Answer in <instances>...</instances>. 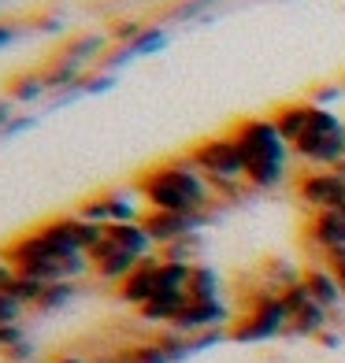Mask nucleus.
<instances>
[{
	"mask_svg": "<svg viewBox=\"0 0 345 363\" xmlns=\"http://www.w3.org/2000/svg\"><path fill=\"white\" fill-rule=\"evenodd\" d=\"M308 115H312V101H297V104H278L271 111V123L278 126V134L286 138V145H293L301 134H305V126H308Z\"/></svg>",
	"mask_w": 345,
	"mask_h": 363,
	"instance_id": "nucleus-14",
	"label": "nucleus"
},
{
	"mask_svg": "<svg viewBox=\"0 0 345 363\" xmlns=\"http://www.w3.org/2000/svg\"><path fill=\"white\" fill-rule=\"evenodd\" d=\"M208 223H212V216H186V211H153V208H145V216H141V226H145V234L153 238L156 252L175 245V241H182V238H197Z\"/></svg>",
	"mask_w": 345,
	"mask_h": 363,
	"instance_id": "nucleus-6",
	"label": "nucleus"
},
{
	"mask_svg": "<svg viewBox=\"0 0 345 363\" xmlns=\"http://www.w3.org/2000/svg\"><path fill=\"white\" fill-rule=\"evenodd\" d=\"M316 341L323 345V349H338V345H341V334H334V330H323Z\"/></svg>",
	"mask_w": 345,
	"mask_h": 363,
	"instance_id": "nucleus-28",
	"label": "nucleus"
},
{
	"mask_svg": "<svg viewBox=\"0 0 345 363\" xmlns=\"http://www.w3.org/2000/svg\"><path fill=\"white\" fill-rule=\"evenodd\" d=\"M305 245H312L316 259L345 249V211H312L305 219Z\"/></svg>",
	"mask_w": 345,
	"mask_h": 363,
	"instance_id": "nucleus-9",
	"label": "nucleus"
},
{
	"mask_svg": "<svg viewBox=\"0 0 345 363\" xmlns=\"http://www.w3.org/2000/svg\"><path fill=\"white\" fill-rule=\"evenodd\" d=\"M75 296H78L75 282H53V286H45V293H41V301L34 304V311H60V308H67Z\"/></svg>",
	"mask_w": 345,
	"mask_h": 363,
	"instance_id": "nucleus-20",
	"label": "nucleus"
},
{
	"mask_svg": "<svg viewBox=\"0 0 345 363\" xmlns=\"http://www.w3.org/2000/svg\"><path fill=\"white\" fill-rule=\"evenodd\" d=\"M156 345H160V349L163 352H168V359L171 363H178V359H190L193 352H197V345H193V337H186V334H178V330H163V334H156L153 337Z\"/></svg>",
	"mask_w": 345,
	"mask_h": 363,
	"instance_id": "nucleus-19",
	"label": "nucleus"
},
{
	"mask_svg": "<svg viewBox=\"0 0 345 363\" xmlns=\"http://www.w3.org/2000/svg\"><path fill=\"white\" fill-rule=\"evenodd\" d=\"M108 38H101V34H82V38H75V41H67L56 52V60H63V63H75V67H86V63H93V60H104V52H108Z\"/></svg>",
	"mask_w": 345,
	"mask_h": 363,
	"instance_id": "nucleus-13",
	"label": "nucleus"
},
{
	"mask_svg": "<svg viewBox=\"0 0 345 363\" xmlns=\"http://www.w3.org/2000/svg\"><path fill=\"white\" fill-rule=\"evenodd\" d=\"M19 341H26L23 323H19V326H0V352L11 349V345H19Z\"/></svg>",
	"mask_w": 345,
	"mask_h": 363,
	"instance_id": "nucleus-25",
	"label": "nucleus"
},
{
	"mask_svg": "<svg viewBox=\"0 0 345 363\" xmlns=\"http://www.w3.org/2000/svg\"><path fill=\"white\" fill-rule=\"evenodd\" d=\"M15 108H19V104H15L11 96H0V130H8L15 123Z\"/></svg>",
	"mask_w": 345,
	"mask_h": 363,
	"instance_id": "nucleus-26",
	"label": "nucleus"
},
{
	"mask_svg": "<svg viewBox=\"0 0 345 363\" xmlns=\"http://www.w3.org/2000/svg\"><path fill=\"white\" fill-rule=\"evenodd\" d=\"M78 216L89 219L97 226H115V223H141L145 216V201L138 189H108V193H93L89 201L78 204Z\"/></svg>",
	"mask_w": 345,
	"mask_h": 363,
	"instance_id": "nucleus-5",
	"label": "nucleus"
},
{
	"mask_svg": "<svg viewBox=\"0 0 345 363\" xmlns=\"http://www.w3.org/2000/svg\"><path fill=\"white\" fill-rule=\"evenodd\" d=\"M293 193L312 211H341L345 208V178L338 171H305L293 182Z\"/></svg>",
	"mask_w": 345,
	"mask_h": 363,
	"instance_id": "nucleus-7",
	"label": "nucleus"
},
{
	"mask_svg": "<svg viewBox=\"0 0 345 363\" xmlns=\"http://www.w3.org/2000/svg\"><path fill=\"white\" fill-rule=\"evenodd\" d=\"M15 278H19V271H15V267H11L8 259H0V293H8Z\"/></svg>",
	"mask_w": 345,
	"mask_h": 363,
	"instance_id": "nucleus-27",
	"label": "nucleus"
},
{
	"mask_svg": "<svg viewBox=\"0 0 345 363\" xmlns=\"http://www.w3.org/2000/svg\"><path fill=\"white\" fill-rule=\"evenodd\" d=\"M134 189L141 193L145 208H153V211H186V216H216L219 211L208 178L193 167L190 156L141 171Z\"/></svg>",
	"mask_w": 345,
	"mask_h": 363,
	"instance_id": "nucleus-1",
	"label": "nucleus"
},
{
	"mask_svg": "<svg viewBox=\"0 0 345 363\" xmlns=\"http://www.w3.org/2000/svg\"><path fill=\"white\" fill-rule=\"evenodd\" d=\"M186 301H190L186 293H160L145 308H138V319L149 323V326H175V319L182 315V308H186Z\"/></svg>",
	"mask_w": 345,
	"mask_h": 363,
	"instance_id": "nucleus-12",
	"label": "nucleus"
},
{
	"mask_svg": "<svg viewBox=\"0 0 345 363\" xmlns=\"http://www.w3.org/2000/svg\"><path fill=\"white\" fill-rule=\"evenodd\" d=\"M163 41H168V38H163V30L145 26V34H141L134 45H126V48H130L134 56H145V52H156V48H163Z\"/></svg>",
	"mask_w": 345,
	"mask_h": 363,
	"instance_id": "nucleus-22",
	"label": "nucleus"
},
{
	"mask_svg": "<svg viewBox=\"0 0 345 363\" xmlns=\"http://www.w3.org/2000/svg\"><path fill=\"white\" fill-rule=\"evenodd\" d=\"M301 282L308 286L312 301H316L319 308H327L331 315H338V311L345 308V289H341V282L334 278L331 267H323V263H308L305 274H301Z\"/></svg>",
	"mask_w": 345,
	"mask_h": 363,
	"instance_id": "nucleus-11",
	"label": "nucleus"
},
{
	"mask_svg": "<svg viewBox=\"0 0 345 363\" xmlns=\"http://www.w3.org/2000/svg\"><path fill=\"white\" fill-rule=\"evenodd\" d=\"M41 93H48L41 71H23V74L8 78V96L15 104H34V101H41Z\"/></svg>",
	"mask_w": 345,
	"mask_h": 363,
	"instance_id": "nucleus-17",
	"label": "nucleus"
},
{
	"mask_svg": "<svg viewBox=\"0 0 345 363\" xmlns=\"http://www.w3.org/2000/svg\"><path fill=\"white\" fill-rule=\"evenodd\" d=\"M186 156L208 182H241L245 178V160L230 134H212L204 141H197Z\"/></svg>",
	"mask_w": 345,
	"mask_h": 363,
	"instance_id": "nucleus-4",
	"label": "nucleus"
},
{
	"mask_svg": "<svg viewBox=\"0 0 345 363\" xmlns=\"http://www.w3.org/2000/svg\"><path fill=\"white\" fill-rule=\"evenodd\" d=\"M293 160L308 163V171H331L345 160V119L334 115L331 108H316L312 104L305 134L290 145Z\"/></svg>",
	"mask_w": 345,
	"mask_h": 363,
	"instance_id": "nucleus-3",
	"label": "nucleus"
},
{
	"mask_svg": "<svg viewBox=\"0 0 345 363\" xmlns=\"http://www.w3.org/2000/svg\"><path fill=\"white\" fill-rule=\"evenodd\" d=\"M156 293H160V256H149L126 282L115 286V296L130 308H145Z\"/></svg>",
	"mask_w": 345,
	"mask_h": 363,
	"instance_id": "nucleus-10",
	"label": "nucleus"
},
{
	"mask_svg": "<svg viewBox=\"0 0 345 363\" xmlns=\"http://www.w3.org/2000/svg\"><path fill=\"white\" fill-rule=\"evenodd\" d=\"M186 296H190V301H223V278H219V271H212L208 263H197V267L190 271Z\"/></svg>",
	"mask_w": 345,
	"mask_h": 363,
	"instance_id": "nucleus-16",
	"label": "nucleus"
},
{
	"mask_svg": "<svg viewBox=\"0 0 345 363\" xmlns=\"http://www.w3.org/2000/svg\"><path fill=\"white\" fill-rule=\"evenodd\" d=\"M234 138L238 152L245 160V182L264 193L275 189L290 178V163H293V148L286 145V138L278 134V126L271 123V115H249V119H238L226 130Z\"/></svg>",
	"mask_w": 345,
	"mask_h": 363,
	"instance_id": "nucleus-2",
	"label": "nucleus"
},
{
	"mask_svg": "<svg viewBox=\"0 0 345 363\" xmlns=\"http://www.w3.org/2000/svg\"><path fill=\"white\" fill-rule=\"evenodd\" d=\"M141 263H145L141 256L119 249V245H111L108 238H101V245H93V249H89V267H93V274L101 278V282H108V286L126 282V278L134 274Z\"/></svg>",
	"mask_w": 345,
	"mask_h": 363,
	"instance_id": "nucleus-8",
	"label": "nucleus"
},
{
	"mask_svg": "<svg viewBox=\"0 0 345 363\" xmlns=\"http://www.w3.org/2000/svg\"><path fill=\"white\" fill-rule=\"evenodd\" d=\"M331 323H334V315L327 308L308 304V308L297 311V315H290V330H286V334L290 337H319L323 330H331Z\"/></svg>",
	"mask_w": 345,
	"mask_h": 363,
	"instance_id": "nucleus-15",
	"label": "nucleus"
},
{
	"mask_svg": "<svg viewBox=\"0 0 345 363\" xmlns=\"http://www.w3.org/2000/svg\"><path fill=\"white\" fill-rule=\"evenodd\" d=\"M341 96H345V86H338V82H334V86H319V89H312L308 101L316 104V108H327L331 101H341Z\"/></svg>",
	"mask_w": 345,
	"mask_h": 363,
	"instance_id": "nucleus-23",
	"label": "nucleus"
},
{
	"mask_svg": "<svg viewBox=\"0 0 345 363\" xmlns=\"http://www.w3.org/2000/svg\"><path fill=\"white\" fill-rule=\"evenodd\" d=\"M11 41H15V26L0 23V48H4V45H11Z\"/></svg>",
	"mask_w": 345,
	"mask_h": 363,
	"instance_id": "nucleus-30",
	"label": "nucleus"
},
{
	"mask_svg": "<svg viewBox=\"0 0 345 363\" xmlns=\"http://www.w3.org/2000/svg\"><path fill=\"white\" fill-rule=\"evenodd\" d=\"M8 363H26V359H34V345L30 341H19V345H11V349H4L0 352Z\"/></svg>",
	"mask_w": 345,
	"mask_h": 363,
	"instance_id": "nucleus-24",
	"label": "nucleus"
},
{
	"mask_svg": "<svg viewBox=\"0 0 345 363\" xmlns=\"http://www.w3.org/2000/svg\"><path fill=\"white\" fill-rule=\"evenodd\" d=\"M48 363H89L86 356H78V352H60V356H53Z\"/></svg>",
	"mask_w": 345,
	"mask_h": 363,
	"instance_id": "nucleus-29",
	"label": "nucleus"
},
{
	"mask_svg": "<svg viewBox=\"0 0 345 363\" xmlns=\"http://www.w3.org/2000/svg\"><path fill=\"white\" fill-rule=\"evenodd\" d=\"M126 356L134 359V363H171V359H168V352H163V349H160V345H156L153 337L126 345Z\"/></svg>",
	"mask_w": 345,
	"mask_h": 363,
	"instance_id": "nucleus-21",
	"label": "nucleus"
},
{
	"mask_svg": "<svg viewBox=\"0 0 345 363\" xmlns=\"http://www.w3.org/2000/svg\"><path fill=\"white\" fill-rule=\"evenodd\" d=\"M201 252H204V245H201V234H197V238H182V241L168 245V249H160L156 256H160L163 263H182V267H197V263H201Z\"/></svg>",
	"mask_w": 345,
	"mask_h": 363,
	"instance_id": "nucleus-18",
	"label": "nucleus"
}]
</instances>
